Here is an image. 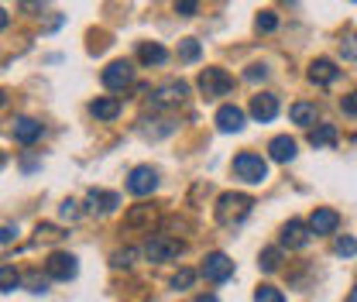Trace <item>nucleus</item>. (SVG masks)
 I'll return each instance as SVG.
<instances>
[{
    "label": "nucleus",
    "mask_w": 357,
    "mask_h": 302,
    "mask_svg": "<svg viewBox=\"0 0 357 302\" xmlns=\"http://www.w3.org/2000/svg\"><path fill=\"white\" fill-rule=\"evenodd\" d=\"M251 206H255V199L251 196H244V192H223L220 199H217V223L223 227H237V223H244L248 216H251Z\"/></svg>",
    "instance_id": "obj_1"
},
{
    "label": "nucleus",
    "mask_w": 357,
    "mask_h": 302,
    "mask_svg": "<svg viewBox=\"0 0 357 302\" xmlns=\"http://www.w3.org/2000/svg\"><path fill=\"white\" fill-rule=\"evenodd\" d=\"M234 175L241 182H248V186H261L268 179V162L261 155H255V151H241L234 158Z\"/></svg>",
    "instance_id": "obj_2"
},
{
    "label": "nucleus",
    "mask_w": 357,
    "mask_h": 302,
    "mask_svg": "<svg viewBox=\"0 0 357 302\" xmlns=\"http://www.w3.org/2000/svg\"><path fill=\"white\" fill-rule=\"evenodd\" d=\"M141 255L148 261H155V264H162V261H172L182 255V241L176 237H169V234H155V237H148V244L141 248Z\"/></svg>",
    "instance_id": "obj_3"
},
{
    "label": "nucleus",
    "mask_w": 357,
    "mask_h": 302,
    "mask_svg": "<svg viewBox=\"0 0 357 302\" xmlns=\"http://www.w3.org/2000/svg\"><path fill=\"white\" fill-rule=\"evenodd\" d=\"M234 86V80H230V73L227 69H203L199 73V93L206 96V100H217V96H227Z\"/></svg>",
    "instance_id": "obj_4"
},
{
    "label": "nucleus",
    "mask_w": 357,
    "mask_h": 302,
    "mask_svg": "<svg viewBox=\"0 0 357 302\" xmlns=\"http://www.w3.org/2000/svg\"><path fill=\"white\" fill-rule=\"evenodd\" d=\"M45 271H48V278L69 282V278H76V271H79V261H76V255L55 251V255H48V261H45Z\"/></svg>",
    "instance_id": "obj_5"
},
{
    "label": "nucleus",
    "mask_w": 357,
    "mask_h": 302,
    "mask_svg": "<svg viewBox=\"0 0 357 302\" xmlns=\"http://www.w3.org/2000/svg\"><path fill=\"white\" fill-rule=\"evenodd\" d=\"M155 189H158V172H155L151 165L131 169V175H128V192H131V196H151Z\"/></svg>",
    "instance_id": "obj_6"
},
{
    "label": "nucleus",
    "mask_w": 357,
    "mask_h": 302,
    "mask_svg": "<svg viewBox=\"0 0 357 302\" xmlns=\"http://www.w3.org/2000/svg\"><path fill=\"white\" fill-rule=\"evenodd\" d=\"M103 86L107 89H128L134 83V66L128 59H117V62H110L107 69H103Z\"/></svg>",
    "instance_id": "obj_7"
},
{
    "label": "nucleus",
    "mask_w": 357,
    "mask_h": 302,
    "mask_svg": "<svg viewBox=\"0 0 357 302\" xmlns=\"http://www.w3.org/2000/svg\"><path fill=\"white\" fill-rule=\"evenodd\" d=\"M185 96H189V86L182 80H176V83H165V86H158L151 93V107L155 110H169V107H178Z\"/></svg>",
    "instance_id": "obj_8"
},
{
    "label": "nucleus",
    "mask_w": 357,
    "mask_h": 302,
    "mask_svg": "<svg viewBox=\"0 0 357 302\" xmlns=\"http://www.w3.org/2000/svg\"><path fill=\"white\" fill-rule=\"evenodd\" d=\"M312 237L310 223H303V220H289L285 227H282V234H278V241H282V248H289V251H299V248H306Z\"/></svg>",
    "instance_id": "obj_9"
},
{
    "label": "nucleus",
    "mask_w": 357,
    "mask_h": 302,
    "mask_svg": "<svg viewBox=\"0 0 357 302\" xmlns=\"http://www.w3.org/2000/svg\"><path fill=\"white\" fill-rule=\"evenodd\" d=\"M199 271H203L206 282H227V278L234 275V261L227 258V255H220V251H213V255H206Z\"/></svg>",
    "instance_id": "obj_10"
},
{
    "label": "nucleus",
    "mask_w": 357,
    "mask_h": 302,
    "mask_svg": "<svg viewBox=\"0 0 357 302\" xmlns=\"http://www.w3.org/2000/svg\"><path fill=\"white\" fill-rule=\"evenodd\" d=\"M251 117L261 121V124L275 121V117H278V96H275V93H258V96H251Z\"/></svg>",
    "instance_id": "obj_11"
},
{
    "label": "nucleus",
    "mask_w": 357,
    "mask_h": 302,
    "mask_svg": "<svg viewBox=\"0 0 357 302\" xmlns=\"http://www.w3.org/2000/svg\"><path fill=\"white\" fill-rule=\"evenodd\" d=\"M337 227H340V213H337V210H326V206L312 210V216H310L312 234H333Z\"/></svg>",
    "instance_id": "obj_12"
},
{
    "label": "nucleus",
    "mask_w": 357,
    "mask_h": 302,
    "mask_svg": "<svg viewBox=\"0 0 357 302\" xmlns=\"http://www.w3.org/2000/svg\"><path fill=\"white\" fill-rule=\"evenodd\" d=\"M217 128L223 130V134H237V130H244V110L241 107H220L217 110Z\"/></svg>",
    "instance_id": "obj_13"
},
{
    "label": "nucleus",
    "mask_w": 357,
    "mask_h": 302,
    "mask_svg": "<svg viewBox=\"0 0 357 302\" xmlns=\"http://www.w3.org/2000/svg\"><path fill=\"white\" fill-rule=\"evenodd\" d=\"M337 76H340V69L330 59H316L310 66V83H316V86H330V83H337Z\"/></svg>",
    "instance_id": "obj_14"
},
{
    "label": "nucleus",
    "mask_w": 357,
    "mask_h": 302,
    "mask_svg": "<svg viewBox=\"0 0 357 302\" xmlns=\"http://www.w3.org/2000/svg\"><path fill=\"white\" fill-rule=\"evenodd\" d=\"M10 134H14V141H21V144H35V141L42 137V124L31 121V117H17Z\"/></svg>",
    "instance_id": "obj_15"
},
{
    "label": "nucleus",
    "mask_w": 357,
    "mask_h": 302,
    "mask_svg": "<svg viewBox=\"0 0 357 302\" xmlns=\"http://www.w3.org/2000/svg\"><path fill=\"white\" fill-rule=\"evenodd\" d=\"M89 114H93L96 121H114V117L121 114V100H117V96H96V100L89 103Z\"/></svg>",
    "instance_id": "obj_16"
},
{
    "label": "nucleus",
    "mask_w": 357,
    "mask_h": 302,
    "mask_svg": "<svg viewBox=\"0 0 357 302\" xmlns=\"http://www.w3.org/2000/svg\"><path fill=\"white\" fill-rule=\"evenodd\" d=\"M268 151H271V162H282V165H289L292 158H296V141L292 137H275L271 144H268Z\"/></svg>",
    "instance_id": "obj_17"
},
{
    "label": "nucleus",
    "mask_w": 357,
    "mask_h": 302,
    "mask_svg": "<svg viewBox=\"0 0 357 302\" xmlns=\"http://www.w3.org/2000/svg\"><path fill=\"white\" fill-rule=\"evenodd\" d=\"M86 203H89V210L93 213H110L121 199H117V192H103V189H89V196H86Z\"/></svg>",
    "instance_id": "obj_18"
},
{
    "label": "nucleus",
    "mask_w": 357,
    "mask_h": 302,
    "mask_svg": "<svg viewBox=\"0 0 357 302\" xmlns=\"http://www.w3.org/2000/svg\"><path fill=\"white\" fill-rule=\"evenodd\" d=\"M151 220H155V210L151 206H131L128 213H124V227H131V230H151Z\"/></svg>",
    "instance_id": "obj_19"
},
{
    "label": "nucleus",
    "mask_w": 357,
    "mask_h": 302,
    "mask_svg": "<svg viewBox=\"0 0 357 302\" xmlns=\"http://www.w3.org/2000/svg\"><path fill=\"white\" fill-rule=\"evenodd\" d=\"M289 117H292V124L312 128V124H316V103H306V100L292 103V107H289Z\"/></svg>",
    "instance_id": "obj_20"
},
{
    "label": "nucleus",
    "mask_w": 357,
    "mask_h": 302,
    "mask_svg": "<svg viewBox=\"0 0 357 302\" xmlns=\"http://www.w3.org/2000/svg\"><path fill=\"white\" fill-rule=\"evenodd\" d=\"M310 144L312 148H330V144H337V128H333V124H316V128H310Z\"/></svg>",
    "instance_id": "obj_21"
},
{
    "label": "nucleus",
    "mask_w": 357,
    "mask_h": 302,
    "mask_svg": "<svg viewBox=\"0 0 357 302\" xmlns=\"http://www.w3.org/2000/svg\"><path fill=\"white\" fill-rule=\"evenodd\" d=\"M137 59H141L144 66H162V62L169 59V52H165L158 42H144L141 48H137Z\"/></svg>",
    "instance_id": "obj_22"
},
{
    "label": "nucleus",
    "mask_w": 357,
    "mask_h": 302,
    "mask_svg": "<svg viewBox=\"0 0 357 302\" xmlns=\"http://www.w3.org/2000/svg\"><path fill=\"white\" fill-rule=\"evenodd\" d=\"M21 285V271L14 264H0V292H14Z\"/></svg>",
    "instance_id": "obj_23"
},
{
    "label": "nucleus",
    "mask_w": 357,
    "mask_h": 302,
    "mask_svg": "<svg viewBox=\"0 0 357 302\" xmlns=\"http://www.w3.org/2000/svg\"><path fill=\"white\" fill-rule=\"evenodd\" d=\"M199 52H203V48H199L196 38H182V42H178V62H196Z\"/></svg>",
    "instance_id": "obj_24"
},
{
    "label": "nucleus",
    "mask_w": 357,
    "mask_h": 302,
    "mask_svg": "<svg viewBox=\"0 0 357 302\" xmlns=\"http://www.w3.org/2000/svg\"><path fill=\"white\" fill-rule=\"evenodd\" d=\"M258 264H261V271H278V264H282V251H278V248H265V251H261V258H258Z\"/></svg>",
    "instance_id": "obj_25"
},
{
    "label": "nucleus",
    "mask_w": 357,
    "mask_h": 302,
    "mask_svg": "<svg viewBox=\"0 0 357 302\" xmlns=\"http://www.w3.org/2000/svg\"><path fill=\"white\" fill-rule=\"evenodd\" d=\"M255 302H285V296H282V289H275V285H258Z\"/></svg>",
    "instance_id": "obj_26"
},
{
    "label": "nucleus",
    "mask_w": 357,
    "mask_h": 302,
    "mask_svg": "<svg viewBox=\"0 0 357 302\" xmlns=\"http://www.w3.org/2000/svg\"><path fill=\"white\" fill-rule=\"evenodd\" d=\"M255 24H258V31H265V35H271V31L278 28V14H275V10H261Z\"/></svg>",
    "instance_id": "obj_27"
},
{
    "label": "nucleus",
    "mask_w": 357,
    "mask_h": 302,
    "mask_svg": "<svg viewBox=\"0 0 357 302\" xmlns=\"http://www.w3.org/2000/svg\"><path fill=\"white\" fill-rule=\"evenodd\" d=\"M192 282H196V271H192V268H182L176 278H172V289H176V292H182V289H189Z\"/></svg>",
    "instance_id": "obj_28"
},
{
    "label": "nucleus",
    "mask_w": 357,
    "mask_h": 302,
    "mask_svg": "<svg viewBox=\"0 0 357 302\" xmlns=\"http://www.w3.org/2000/svg\"><path fill=\"white\" fill-rule=\"evenodd\" d=\"M134 258H137V251H134V248H124V251H117L110 261H114L117 268H128V264H134Z\"/></svg>",
    "instance_id": "obj_29"
},
{
    "label": "nucleus",
    "mask_w": 357,
    "mask_h": 302,
    "mask_svg": "<svg viewBox=\"0 0 357 302\" xmlns=\"http://www.w3.org/2000/svg\"><path fill=\"white\" fill-rule=\"evenodd\" d=\"M244 80H248V83H265V80H268V69H265V66H251V69L244 73Z\"/></svg>",
    "instance_id": "obj_30"
},
{
    "label": "nucleus",
    "mask_w": 357,
    "mask_h": 302,
    "mask_svg": "<svg viewBox=\"0 0 357 302\" xmlns=\"http://www.w3.org/2000/svg\"><path fill=\"white\" fill-rule=\"evenodd\" d=\"M337 255H347V258L357 255V241L354 237H340V241H337Z\"/></svg>",
    "instance_id": "obj_31"
},
{
    "label": "nucleus",
    "mask_w": 357,
    "mask_h": 302,
    "mask_svg": "<svg viewBox=\"0 0 357 302\" xmlns=\"http://www.w3.org/2000/svg\"><path fill=\"white\" fill-rule=\"evenodd\" d=\"M59 237H62L59 227H52V223H42V227H38V241H59Z\"/></svg>",
    "instance_id": "obj_32"
},
{
    "label": "nucleus",
    "mask_w": 357,
    "mask_h": 302,
    "mask_svg": "<svg viewBox=\"0 0 357 302\" xmlns=\"http://www.w3.org/2000/svg\"><path fill=\"white\" fill-rule=\"evenodd\" d=\"M340 55H344L347 62H354L357 59V38H344V42H340Z\"/></svg>",
    "instance_id": "obj_33"
},
{
    "label": "nucleus",
    "mask_w": 357,
    "mask_h": 302,
    "mask_svg": "<svg viewBox=\"0 0 357 302\" xmlns=\"http://www.w3.org/2000/svg\"><path fill=\"white\" fill-rule=\"evenodd\" d=\"M196 7H199V0H176V10L182 14V17H192Z\"/></svg>",
    "instance_id": "obj_34"
},
{
    "label": "nucleus",
    "mask_w": 357,
    "mask_h": 302,
    "mask_svg": "<svg viewBox=\"0 0 357 302\" xmlns=\"http://www.w3.org/2000/svg\"><path fill=\"white\" fill-rule=\"evenodd\" d=\"M62 220H79V203L76 199H66L62 203Z\"/></svg>",
    "instance_id": "obj_35"
},
{
    "label": "nucleus",
    "mask_w": 357,
    "mask_h": 302,
    "mask_svg": "<svg viewBox=\"0 0 357 302\" xmlns=\"http://www.w3.org/2000/svg\"><path fill=\"white\" fill-rule=\"evenodd\" d=\"M10 241H17V227L3 223V227H0V244H10Z\"/></svg>",
    "instance_id": "obj_36"
},
{
    "label": "nucleus",
    "mask_w": 357,
    "mask_h": 302,
    "mask_svg": "<svg viewBox=\"0 0 357 302\" xmlns=\"http://www.w3.org/2000/svg\"><path fill=\"white\" fill-rule=\"evenodd\" d=\"M28 285H31V292H48V278H42V275H31Z\"/></svg>",
    "instance_id": "obj_37"
},
{
    "label": "nucleus",
    "mask_w": 357,
    "mask_h": 302,
    "mask_svg": "<svg viewBox=\"0 0 357 302\" xmlns=\"http://www.w3.org/2000/svg\"><path fill=\"white\" fill-rule=\"evenodd\" d=\"M340 107H344V114H354V117H357V93L344 96V100H340Z\"/></svg>",
    "instance_id": "obj_38"
},
{
    "label": "nucleus",
    "mask_w": 357,
    "mask_h": 302,
    "mask_svg": "<svg viewBox=\"0 0 357 302\" xmlns=\"http://www.w3.org/2000/svg\"><path fill=\"white\" fill-rule=\"evenodd\" d=\"M45 3H48V0H21V10H38Z\"/></svg>",
    "instance_id": "obj_39"
},
{
    "label": "nucleus",
    "mask_w": 357,
    "mask_h": 302,
    "mask_svg": "<svg viewBox=\"0 0 357 302\" xmlns=\"http://www.w3.org/2000/svg\"><path fill=\"white\" fill-rule=\"evenodd\" d=\"M7 24H10V17H7V10H3V7H0V31H3V28H7Z\"/></svg>",
    "instance_id": "obj_40"
},
{
    "label": "nucleus",
    "mask_w": 357,
    "mask_h": 302,
    "mask_svg": "<svg viewBox=\"0 0 357 302\" xmlns=\"http://www.w3.org/2000/svg\"><path fill=\"white\" fill-rule=\"evenodd\" d=\"M196 302H220V299H217V296H199Z\"/></svg>",
    "instance_id": "obj_41"
},
{
    "label": "nucleus",
    "mask_w": 357,
    "mask_h": 302,
    "mask_svg": "<svg viewBox=\"0 0 357 302\" xmlns=\"http://www.w3.org/2000/svg\"><path fill=\"white\" fill-rule=\"evenodd\" d=\"M347 302H357V285L351 289V296H347Z\"/></svg>",
    "instance_id": "obj_42"
},
{
    "label": "nucleus",
    "mask_w": 357,
    "mask_h": 302,
    "mask_svg": "<svg viewBox=\"0 0 357 302\" xmlns=\"http://www.w3.org/2000/svg\"><path fill=\"white\" fill-rule=\"evenodd\" d=\"M3 103H7V93H3V89H0V107H3Z\"/></svg>",
    "instance_id": "obj_43"
},
{
    "label": "nucleus",
    "mask_w": 357,
    "mask_h": 302,
    "mask_svg": "<svg viewBox=\"0 0 357 302\" xmlns=\"http://www.w3.org/2000/svg\"><path fill=\"white\" fill-rule=\"evenodd\" d=\"M282 3H296V0H282Z\"/></svg>",
    "instance_id": "obj_44"
}]
</instances>
